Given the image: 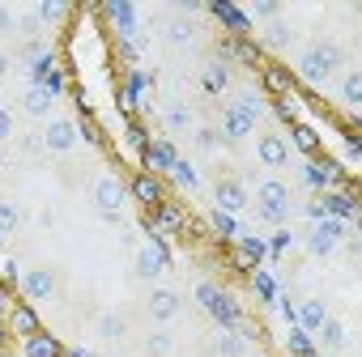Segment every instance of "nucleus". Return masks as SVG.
I'll use <instances>...</instances> for the list:
<instances>
[{"mask_svg":"<svg viewBox=\"0 0 362 357\" xmlns=\"http://www.w3.org/2000/svg\"><path fill=\"white\" fill-rule=\"evenodd\" d=\"M337 68H341V47H332V43H315L298 56V77L303 81H328Z\"/></svg>","mask_w":362,"mask_h":357,"instance_id":"obj_1","label":"nucleus"},{"mask_svg":"<svg viewBox=\"0 0 362 357\" xmlns=\"http://www.w3.org/2000/svg\"><path fill=\"white\" fill-rule=\"evenodd\" d=\"M286 209H290V188L281 183V178H264L260 183V217L269 226H281Z\"/></svg>","mask_w":362,"mask_h":357,"instance_id":"obj_2","label":"nucleus"},{"mask_svg":"<svg viewBox=\"0 0 362 357\" xmlns=\"http://www.w3.org/2000/svg\"><path fill=\"white\" fill-rule=\"evenodd\" d=\"M94 205H98V213H107V217H119V209L128 205V188L119 183L115 174H103L98 183H94Z\"/></svg>","mask_w":362,"mask_h":357,"instance_id":"obj_3","label":"nucleus"},{"mask_svg":"<svg viewBox=\"0 0 362 357\" xmlns=\"http://www.w3.org/2000/svg\"><path fill=\"white\" fill-rule=\"evenodd\" d=\"M77 136H81V128H77L73 119H52L47 132H43V149H47V153H69V149L77 145Z\"/></svg>","mask_w":362,"mask_h":357,"instance_id":"obj_4","label":"nucleus"},{"mask_svg":"<svg viewBox=\"0 0 362 357\" xmlns=\"http://www.w3.org/2000/svg\"><path fill=\"white\" fill-rule=\"evenodd\" d=\"M256 119H260V115H252L247 107L230 102V107H226V115H222V136H226V140H243V136L256 128Z\"/></svg>","mask_w":362,"mask_h":357,"instance_id":"obj_5","label":"nucleus"},{"mask_svg":"<svg viewBox=\"0 0 362 357\" xmlns=\"http://www.w3.org/2000/svg\"><path fill=\"white\" fill-rule=\"evenodd\" d=\"M52 102H56V94H52L43 81H30V85L22 90V111H26L30 119H39V115H52Z\"/></svg>","mask_w":362,"mask_h":357,"instance_id":"obj_6","label":"nucleus"},{"mask_svg":"<svg viewBox=\"0 0 362 357\" xmlns=\"http://www.w3.org/2000/svg\"><path fill=\"white\" fill-rule=\"evenodd\" d=\"M256 157H260V166L281 170V166L290 162V149H286V140H281L277 132H264V136H260V145H256Z\"/></svg>","mask_w":362,"mask_h":357,"instance_id":"obj_7","label":"nucleus"},{"mask_svg":"<svg viewBox=\"0 0 362 357\" xmlns=\"http://www.w3.org/2000/svg\"><path fill=\"white\" fill-rule=\"evenodd\" d=\"M128 196L141 200V209H158L162 205V183H158L153 174H136L132 183H128Z\"/></svg>","mask_w":362,"mask_h":357,"instance_id":"obj_8","label":"nucleus"},{"mask_svg":"<svg viewBox=\"0 0 362 357\" xmlns=\"http://www.w3.org/2000/svg\"><path fill=\"white\" fill-rule=\"evenodd\" d=\"M162 268H166V247L153 238V243H145V247L136 251V272H141V277H158Z\"/></svg>","mask_w":362,"mask_h":357,"instance_id":"obj_9","label":"nucleus"},{"mask_svg":"<svg viewBox=\"0 0 362 357\" xmlns=\"http://www.w3.org/2000/svg\"><path fill=\"white\" fill-rule=\"evenodd\" d=\"M175 315H179V294H175V289H153V294H149V319L170 323Z\"/></svg>","mask_w":362,"mask_h":357,"instance_id":"obj_10","label":"nucleus"},{"mask_svg":"<svg viewBox=\"0 0 362 357\" xmlns=\"http://www.w3.org/2000/svg\"><path fill=\"white\" fill-rule=\"evenodd\" d=\"M153 217H158V226H162V230H170V234H184V230H192V217H188L184 209H179V205H166V200L153 209Z\"/></svg>","mask_w":362,"mask_h":357,"instance_id":"obj_11","label":"nucleus"},{"mask_svg":"<svg viewBox=\"0 0 362 357\" xmlns=\"http://www.w3.org/2000/svg\"><path fill=\"white\" fill-rule=\"evenodd\" d=\"M22 289H26L30 298H56V277H52L47 268H35V272L22 277Z\"/></svg>","mask_w":362,"mask_h":357,"instance_id":"obj_12","label":"nucleus"},{"mask_svg":"<svg viewBox=\"0 0 362 357\" xmlns=\"http://www.w3.org/2000/svg\"><path fill=\"white\" fill-rule=\"evenodd\" d=\"M218 205H222V213H243L247 209V192H243V183H218Z\"/></svg>","mask_w":362,"mask_h":357,"instance_id":"obj_13","label":"nucleus"},{"mask_svg":"<svg viewBox=\"0 0 362 357\" xmlns=\"http://www.w3.org/2000/svg\"><path fill=\"white\" fill-rule=\"evenodd\" d=\"M9 332L22 336V340L35 336V332H39V315H35L30 306H13V310H9Z\"/></svg>","mask_w":362,"mask_h":357,"instance_id":"obj_14","label":"nucleus"},{"mask_svg":"<svg viewBox=\"0 0 362 357\" xmlns=\"http://www.w3.org/2000/svg\"><path fill=\"white\" fill-rule=\"evenodd\" d=\"M26 357H64V349H60L56 336L35 332V336H26Z\"/></svg>","mask_w":362,"mask_h":357,"instance_id":"obj_15","label":"nucleus"},{"mask_svg":"<svg viewBox=\"0 0 362 357\" xmlns=\"http://www.w3.org/2000/svg\"><path fill=\"white\" fill-rule=\"evenodd\" d=\"M166 39H170V47H192L197 43V22L192 18H175L166 26Z\"/></svg>","mask_w":362,"mask_h":357,"instance_id":"obj_16","label":"nucleus"},{"mask_svg":"<svg viewBox=\"0 0 362 357\" xmlns=\"http://www.w3.org/2000/svg\"><path fill=\"white\" fill-rule=\"evenodd\" d=\"M320 336H324V344H328V349H345L349 327H345L341 319H324V323H320Z\"/></svg>","mask_w":362,"mask_h":357,"instance_id":"obj_17","label":"nucleus"},{"mask_svg":"<svg viewBox=\"0 0 362 357\" xmlns=\"http://www.w3.org/2000/svg\"><path fill=\"white\" fill-rule=\"evenodd\" d=\"M107 13L119 22V30H124V35H132V30H136V9H132V5H119V0H111Z\"/></svg>","mask_w":362,"mask_h":357,"instance_id":"obj_18","label":"nucleus"},{"mask_svg":"<svg viewBox=\"0 0 362 357\" xmlns=\"http://www.w3.org/2000/svg\"><path fill=\"white\" fill-rule=\"evenodd\" d=\"M264 43H269V47H277V52H286V47L294 43V30H290L286 22H273V26L264 30Z\"/></svg>","mask_w":362,"mask_h":357,"instance_id":"obj_19","label":"nucleus"},{"mask_svg":"<svg viewBox=\"0 0 362 357\" xmlns=\"http://www.w3.org/2000/svg\"><path fill=\"white\" fill-rule=\"evenodd\" d=\"M145 162H149L153 170H166V166H175V149H170L166 140H158V145H149V153H145Z\"/></svg>","mask_w":362,"mask_h":357,"instance_id":"obj_20","label":"nucleus"},{"mask_svg":"<svg viewBox=\"0 0 362 357\" xmlns=\"http://www.w3.org/2000/svg\"><path fill=\"white\" fill-rule=\"evenodd\" d=\"M201 90H205V94H222V90H226V68H222V64L205 68V73H201Z\"/></svg>","mask_w":362,"mask_h":357,"instance_id":"obj_21","label":"nucleus"},{"mask_svg":"<svg viewBox=\"0 0 362 357\" xmlns=\"http://www.w3.org/2000/svg\"><path fill=\"white\" fill-rule=\"evenodd\" d=\"M264 85H269L273 94H290V90H294V77H290L286 68H264Z\"/></svg>","mask_w":362,"mask_h":357,"instance_id":"obj_22","label":"nucleus"},{"mask_svg":"<svg viewBox=\"0 0 362 357\" xmlns=\"http://www.w3.org/2000/svg\"><path fill=\"white\" fill-rule=\"evenodd\" d=\"M162 123H166L170 132H188V128H192V115H188V107H170V111L162 115Z\"/></svg>","mask_w":362,"mask_h":357,"instance_id":"obj_23","label":"nucleus"},{"mask_svg":"<svg viewBox=\"0 0 362 357\" xmlns=\"http://www.w3.org/2000/svg\"><path fill=\"white\" fill-rule=\"evenodd\" d=\"M328 315H324V306L320 302H303V310H298V323L303 327H311V332H320V323H324Z\"/></svg>","mask_w":362,"mask_h":357,"instance_id":"obj_24","label":"nucleus"},{"mask_svg":"<svg viewBox=\"0 0 362 357\" xmlns=\"http://www.w3.org/2000/svg\"><path fill=\"white\" fill-rule=\"evenodd\" d=\"M22 68H26L30 77H39V73L47 68V47H30V52L22 56Z\"/></svg>","mask_w":362,"mask_h":357,"instance_id":"obj_25","label":"nucleus"},{"mask_svg":"<svg viewBox=\"0 0 362 357\" xmlns=\"http://www.w3.org/2000/svg\"><path fill=\"white\" fill-rule=\"evenodd\" d=\"M94 332H98L103 340H119V336H124V319H119V315H103Z\"/></svg>","mask_w":362,"mask_h":357,"instance_id":"obj_26","label":"nucleus"},{"mask_svg":"<svg viewBox=\"0 0 362 357\" xmlns=\"http://www.w3.org/2000/svg\"><path fill=\"white\" fill-rule=\"evenodd\" d=\"M294 145H298V149H307V153H315V149H320V136H315V128H307V123H294Z\"/></svg>","mask_w":362,"mask_h":357,"instance_id":"obj_27","label":"nucleus"},{"mask_svg":"<svg viewBox=\"0 0 362 357\" xmlns=\"http://www.w3.org/2000/svg\"><path fill=\"white\" fill-rule=\"evenodd\" d=\"M235 60H243V64H260L264 56H260V47H256L252 39H239V43H235Z\"/></svg>","mask_w":362,"mask_h":357,"instance_id":"obj_28","label":"nucleus"},{"mask_svg":"<svg viewBox=\"0 0 362 357\" xmlns=\"http://www.w3.org/2000/svg\"><path fill=\"white\" fill-rule=\"evenodd\" d=\"M18 222H22V213H18L13 205H5V200H0V234H9V230H18Z\"/></svg>","mask_w":362,"mask_h":357,"instance_id":"obj_29","label":"nucleus"},{"mask_svg":"<svg viewBox=\"0 0 362 357\" xmlns=\"http://www.w3.org/2000/svg\"><path fill=\"white\" fill-rule=\"evenodd\" d=\"M43 26H47V22H43V13H39V5H35V9H30V13H26V18H22V26H18V30H22V35H30V39H35V35H39V30H43Z\"/></svg>","mask_w":362,"mask_h":357,"instance_id":"obj_30","label":"nucleus"},{"mask_svg":"<svg viewBox=\"0 0 362 357\" xmlns=\"http://www.w3.org/2000/svg\"><path fill=\"white\" fill-rule=\"evenodd\" d=\"M197 145H201V149H222L226 136H222L218 128H201V132H197Z\"/></svg>","mask_w":362,"mask_h":357,"instance_id":"obj_31","label":"nucleus"},{"mask_svg":"<svg viewBox=\"0 0 362 357\" xmlns=\"http://www.w3.org/2000/svg\"><path fill=\"white\" fill-rule=\"evenodd\" d=\"M214 353H218V357H243V340H235V336H222V340L214 344Z\"/></svg>","mask_w":362,"mask_h":357,"instance_id":"obj_32","label":"nucleus"},{"mask_svg":"<svg viewBox=\"0 0 362 357\" xmlns=\"http://www.w3.org/2000/svg\"><path fill=\"white\" fill-rule=\"evenodd\" d=\"M226 13V26L235 30V35H243L247 39V30H252V22H247V13H235V9H222Z\"/></svg>","mask_w":362,"mask_h":357,"instance_id":"obj_33","label":"nucleus"},{"mask_svg":"<svg viewBox=\"0 0 362 357\" xmlns=\"http://www.w3.org/2000/svg\"><path fill=\"white\" fill-rule=\"evenodd\" d=\"M13 132H18V123H13V111H9V107H0V145H5V140H13Z\"/></svg>","mask_w":362,"mask_h":357,"instance_id":"obj_34","label":"nucleus"},{"mask_svg":"<svg viewBox=\"0 0 362 357\" xmlns=\"http://www.w3.org/2000/svg\"><path fill=\"white\" fill-rule=\"evenodd\" d=\"M170 349H175V344H170V336H166V332H158V336H149V353H153V357H166Z\"/></svg>","mask_w":362,"mask_h":357,"instance_id":"obj_35","label":"nucleus"},{"mask_svg":"<svg viewBox=\"0 0 362 357\" xmlns=\"http://www.w3.org/2000/svg\"><path fill=\"white\" fill-rule=\"evenodd\" d=\"M13 30H18V18H13V9H9V5H0V35L9 39Z\"/></svg>","mask_w":362,"mask_h":357,"instance_id":"obj_36","label":"nucleus"},{"mask_svg":"<svg viewBox=\"0 0 362 357\" xmlns=\"http://www.w3.org/2000/svg\"><path fill=\"white\" fill-rule=\"evenodd\" d=\"M345 98H349V107H358V98H362V77H358V73H349V81H345Z\"/></svg>","mask_w":362,"mask_h":357,"instance_id":"obj_37","label":"nucleus"},{"mask_svg":"<svg viewBox=\"0 0 362 357\" xmlns=\"http://www.w3.org/2000/svg\"><path fill=\"white\" fill-rule=\"evenodd\" d=\"M39 13H43V22H47V18H64L69 5H60V0H47V5H39Z\"/></svg>","mask_w":362,"mask_h":357,"instance_id":"obj_38","label":"nucleus"},{"mask_svg":"<svg viewBox=\"0 0 362 357\" xmlns=\"http://www.w3.org/2000/svg\"><path fill=\"white\" fill-rule=\"evenodd\" d=\"M214 230H218V234H235V222H230V213H218V217H214Z\"/></svg>","mask_w":362,"mask_h":357,"instance_id":"obj_39","label":"nucleus"},{"mask_svg":"<svg viewBox=\"0 0 362 357\" xmlns=\"http://www.w3.org/2000/svg\"><path fill=\"white\" fill-rule=\"evenodd\" d=\"M303 178H307V183H315V188H320V183H324V170H315V166L307 162V166H303Z\"/></svg>","mask_w":362,"mask_h":357,"instance_id":"obj_40","label":"nucleus"},{"mask_svg":"<svg viewBox=\"0 0 362 357\" xmlns=\"http://www.w3.org/2000/svg\"><path fill=\"white\" fill-rule=\"evenodd\" d=\"M9 310H13V298H9L5 285H0V319H9Z\"/></svg>","mask_w":362,"mask_h":357,"instance_id":"obj_41","label":"nucleus"},{"mask_svg":"<svg viewBox=\"0 0 362 357\" xmlns=\"http://www.w3.org/2000/svg\"><path fill=\"white\" fill-rule=\"evenodd\" d=\"M119 111H124V115H132V111H136V98H132L128 90H119Z\"/></svg>","mask_w":362,"mask_h":357,"instance_id":"obj_42","label":"nucleus"},{"mask_svg":"<svg viewBox=\"0 0 362 357\" xmlns=\"http://www.w3.org/2000/svg\"><path fill=\"white\" fill-rule=\"evenodd\" d=\"M128 136H132V145H141V149H149V136H145V128H136V123H132V128H128Z\"/></svg>","mask_w":362,"mask_h":357,"instance_id":"obj_43","label":"nucleus"},{"mask_svg":"<svg viewBox=\"0 0 362 357\" xmlns=\"http://www.w3.org/2000/svg\"><path fill=\"white\" fill-rule=\"evenodd\" d=\"M252 13H256V18H277V5H269V0H260V5H256Z\"/></svg>","mask_w":362,"mask_h":357,"instance_id":"obj_44","label":"nucleus"},{"mask_svg":"<svg viewBox=\"0 0 362 357\" xmlns=\"http://www.w3.org/2000/svg\"><path fill=\"white\" fill-rule=\"evenodd\" d=\"M13 73V60H9V52H0V81H5Z\"/></svg>","mask_w":362,"mask_h":357,"instance_id":"obj_45","label":"nucleus"},{"mask_svg":"<svg viewBox=\"0 0 362 357\" xmlns=\"http://www.w3.org/2000/svg\"><path fill=\"white\" fill-rule=\"evenodd\" d=\"M22 149H26V153H39V149H43V140H39V136H26V140H22Z\"/></svg>","mask_w":362,"mask_h":357,"instance_id":"obj_46","label":"nucleus"},{"mask_svg":"<svg viewBox=\"0 0 362 357\" xmlns=\"http://www.w3.org/2000/svg\"><path fill=\"white\" fill-rule=\"evenodd\" d=\"M0 357H9V353H0Z\"/></svg>","mask_w":362,"mask_h":357,"instance_id":"obj_47","label":"nucleus"}]
</instances>
